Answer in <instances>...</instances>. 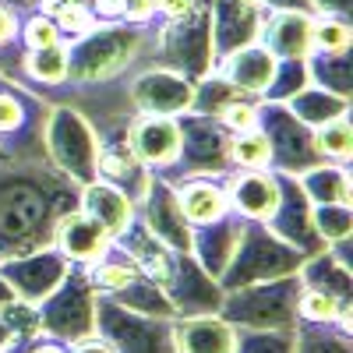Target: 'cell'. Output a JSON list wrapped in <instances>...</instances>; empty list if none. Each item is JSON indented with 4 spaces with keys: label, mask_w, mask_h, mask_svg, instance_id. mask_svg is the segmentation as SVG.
Masks as SVG:
<instances>
[{
    "label": "cell",
    "mask_w": 353,
    "mask_h": 353,
    "mask_svg": "<svg viewBox=\"0 0 353 353\" xmlns=\"http://www.w3.org/2000/svg\"><path fill=\"white\" fill-rule=\"evenodd\" d=\"M78 198L81 188L50 159H0V261L53 248V233Z\"/></svg>",
    "instance_id": "6da1fadb"
},
{
    "label": "cell",
    "mask_w": 353,
    "mask_h": 353,
    "mask_svg": "<svg viewBox=\"0 0 353 353\" xmlns=\"http://www.w3.org/2000/svg\"><path fill=\"white\" fill-rule=\"evenodd\" d=\"M152 36H156L152 25L99 21L88 36L68 43V81L64 85L131 78L149 61Z\"/></svg>",
    "instance_id": "7a4b0ae2"
},
{
    "label": "cell",
    "mask_w": 353,
    "mask_h": 353,
    "mask_svg": "<svg viewBox=\"0 0 353 353\" xmlns=\"http://www.w3.org/2000/svg\"><path fill=\"white\" fill-rule=\"evenodd\" d=\"M145 68H163L173 74H184L188 81H198L216 71L212 53V25H209V4H198L191 14L166 21L156 28L152 50Z\"/></svg>",
    "instance_id": "3957f363"
},
{
    "label": "cell",
    "mask_w": 353,
    "mask_h": 353,
    "mask_svg": "<svg viewBox=\"0 0 353 353\" xmlns=\"http://www.w3.org/2000/svg\"><path fill=\"white\" fill-rule=\"evenodd\" d=\"M301 279L283 276L269 283H254L223 293L219 318L233 329H297V304H301Z\"/></svg>",
    "instance_id": "277c9868"
},
{
    "label": "cell",
    "mask_w": 353,
    "mask_h": 353,
    "mask_svg": "<svg viewBox=\"0 0 353 353\" xmlns=\"http://www.w3.org/2000/svg\"><path fill=\"white\" fill-rule=\"evenodd\" d=\"M301 265H304V254L297 248L279 241L265 223H248L244 219L241 244H237V251H233L230 265L223 269L219 286H223V293H230V290H241V286L297 276Z\"/></svg>",
    "instance_id": "5b68a950"
},
{
    "label": "cell",
    "mask_w": 353,
    "mask_h": 353,
    "mask_svg": "<svg viewBox=\"0 0 353 353\" xmlns=\"http://www.w3.org/2000/svg\"><path fill=\"white\" fill-rule=\"evenodd\" d=\"M181 152L176 163L159 173L163 181H223L226 173H233L230 163V131L216 121V117H198V113H181Z\"/></svg>",
    "instance_id": "8992f818"
},
{
    "label": "cell",
    "mask_w": 353,
    "mask_h": 353,
    "mask_svg": "<svg viewBox=\"0 0 353 353\" xmlns=\"http://www.w3.org/2000/svg\"><path fill=\"white\" fill-rule=\"evenodd\" d=\"M43 145H46V159L78 188L99 181V138L92 124L71 106H50Z\"/></svg>",
    "instance_id": "52a82bcc"
},
{
    "label": "cell",
    "mask_w": 353,
    "mask_h": 353,
    "mask_svg": "<svg viewBox=\"0 0 353 353\" xmlns=\"http://www.w3.org/2000/svg\"><path fill=\"white\" fill-rule=\"evenodd\" d=\"M96 304H99V293H96L92 279H88V272L71 269L64 276V283L43 304H36L43 336L64 343V346L92 339L96 336Z\"/></svg>",
    "instance_id": "ba28073f"
},
{
    "label": "cell",
    "mask_w": 353,
    "mask_h": 353,
    "mask_svg": "<svg viewBox=\"0 0 353 353\" xmlns=\"http://www.w3.org/2000/svg\"><path fill=\"white\" fill-rule=\"evenodd\" d=\"M96 339H103L113 353H176L173 321L134 314L106 297L96 304Z\"/></svg>",
    "instance_id": "9c48e42d"
},
{
    "label": "cell",
    "mask_w": 353,
    "mask_h": 353,
    "mask_svg": "<svg viewBox=\"0 0 353 353\" xmlns=\"http://www.w3.org/2000/svg\"><path fill=\"white\" fill-rule=\"evenodd\" d=\"M258 131L269 138L272 149V173L301 176L311 166L325 163L314 149V131L301 124L283 103H265L258 99Z\"/></svg>",
    "instance_id": "30bf717a"
},
{
    "label": "cell",
    "mask_w": 353,
    "mask_h": 353,
    "mask_svg": "<svg viewBox=\"0 0 353 353\" xmlns=\"http://www.w3.org/2000/svg\"><path fill=\"white\" fill-rule=\"evenodd\" d=\"M134 216L141 219V226L152 233L159 244H166L173 254H191V223L181 212V201L170 181H163L159 173H152L149 188L138 198Z\"/></svg>",
    "instance_id": "8fae6325"
},
{
    "label": "cell",
    "mask_w": 353,
    "mask_h": 353,
    "mask_svg": "<svg viewBox=\"0 0 353 353\" xmlns=\"http://www.w3.org/2000/svg\"><path fill=\"white\" fill-rule=\"evenodd\" d=\"M74 269V265L57 251V248H43L21 258H4L0 261V279H4L14 297L25 304H43L50 293L64 283V276Z\"/></svg>",
    "instance_id": "7c38bea8"
},
{
    "label": "cell",
    "mask_w": 353,
    "mask_h": 353,
    "mask_svg": "<svg viewBox=\"0 0 353 353\" xmlns=\"http://www.w3.org/2000/svg\"><path fill=\"white\" fill-rule=\"evenodd\" d=\"M276 176H279V201H276L272 216L265 219V226H269L279 241H286L290 248H297L304 258L325 251V244L318 241L314 223H311V209H314V205L307 201L301 181H297V176H286V173H276Z\"/></svg>",
    "instance_id": "4fadbf2b"
},
{
    "label": "cell",
    "mask_w": 353,
    "mask_h": 353,
    "mask_svg": "<svg viewBox=\"0 0 353 353\" xmlns=\"http://www.w3.org/2000/svg\"><path fill=\"white\" fill-rule=\"evenodd\" d=\"M166 297L173 304L176 318H201V314H219L223 304V286L212 279L191 254L173 258V272L166 279Z\"/></svg>",
    "instance_id": "5bb4252c"
},
{
    "label": "cell",
    "mask_w": 353,
    "mask_h": 353,
    "mask_svg": "<svg viewBox=\"0 0 353 353\" xmlns=\"http://www.w3.org/2000/svg\"><path fill=\"white\" fill-rule=\"evenodd\" d=\"M191 92L194 81L184 74H173L163 68H141L128 78V96L138 113H152V117H181L191 110Z\"/></svg>",
    "instance_id": "9a60e30c"
},
{
    "label": "cell",
    "mask_w": 353,
    "mask_h": 353,
    "mask_svg": "<svg viewBox=\"0 0 353 353\" xmlns=\"http://www.w3.org/2000/svg\"><path fill=\"white\" fill-rule=\"evenodd\" d=\"M265 11L258 0H209V25H212V53L216 64L223 57L237 53L261 36Z\"/></svg>",
    "instance_id": "2e32d148"
},
{
    "label": "cell",
    "mask_w": 353,
    "mask_h": 353,
    "mask_svg": "<svg viewBox=\"0 0 353 353\" xmlns=\"http://www.w3.org/2000/svg\"><path fill=\"white\" fill-rule=\"evenodd\" d=\"M128 145L145 170L166 173L181 152V124H176V117L138 113L128 128Z\"/></svg>",
    "instance_id": "e0dca14e"
},
{
    "label": "cell",
    "mask_w": 353,
    "mask_h": 353,
    "mask_svg": "<svg viewBox=\"0 0 353 353\" xmlns=\"http://www.w3.org/2000/svg\"><path fill=\"white\" fill-rule=\"evenodd\" d=\"M230 212L248 223H265L279 201V176L272 170H233L223 176Z\"/></svg>",
    "instance_id": "ac0fdd59"
},
{
    "label": "cell",
    "mask_w": 353,
    "mask_h": 353,
    "mask_svg": "<svg viewBox=\"0 0 353 353\" xmlns=\"http://www.w3.org/2000/svg\"><path fill=\"white\" fill-rule=\"evenodd\" d=\"M53 248L61 251V254L74 265V269H88V265H96L99 258L110 254L113 241H110V233H106L92 216H88V212L74 209V212H68V216L61 219V226H57Z\"/></svg>",
    "instance_id": "d6986e66"
},
{
    "label": "cell",
    "mask_w": 353,
    "mask_h": 353,
    "mask_svg": "<svg viewBox=\"0 0 353 353\" xmlns=\"http://www.w3.org/2000/svg\"><path fill=\"white\" fill-rule=\"evenodd\" d=\"M99 181L121 188L134 205L152 181V170H145L128 145V131H113L99 138Z\"/></svg>",
    "instance_id": "ffe728a7"
},
{
    "label": "cell",
    "mask_w": 353,
    "mask_h": 353,
    "mask_svg": "<svg viewBox=\"0 0 353 353\" xmlns=\"http://www.w3.org/2000/svg\"><path fill=\"white\" fill-rule=\"evenodd\" d=\"M241 233H244V219L237 212H226L216 223H205V226H191V258L212 279H219L241 244Z\"/></svg>",
    "instance_id": "44dd1931"
},
{
    "label": "cell",
    "mask_w": 353,
    "mask_h": 353,
    "mask_svg": "<svg viewBox=\"0 0 353 353\" xmlns=\"http://www.w3.org/2000/svg\"><path fill=\"white\" fill-rule=\"evenodd\" d=\"M276 57L265 50L261 43H251V46H244V50H237V53H230V57H223V61L216 64V71L237 88L241 96H251V99H261L265 96V88L272 85V78H276Z\"/></svg>",
    "instance_id": "7402d4cb"
},
{
    "label": "cell",
    "mask_w": 353,
    "mask_h": 353,
    "mask_svg": "<svg viewBox=\"0 0 353 353\" xmlns=\"http://www.w3.org/2000/svg\"><path fill=\"white\" fill-rule=\"evenodd\" d=\"M311 18L304 11H272L261 21L258 43L269 50L276 61H304L311 53Z\"/></svg>",
    "instance_id": "603a6c76"
},
{
    "label": "cell",
    "mask_w": 353,
    "mask_h": 353,
    "mask_svg": "<svg viewBox=\"0 0 353 353\" xmlns=\"http://www.w3.org/2000/svg\"><path fill=\"white\" fill-rule=\"evenodd\" d=\"M113 248L117 251H124L128 258H131V265L145 276V279H152V283H159V286H166V279H170V272H173V251L166 248V244H159L149 230L141 226V219L134 216V223L121 233V237L113 241Z\"/></svg>",
    "instance_id": "cb8c5ba5"
},
{
    "label": "cell",
    "mask_w": 353,
    "mask_h": 353,
    "mask_svg": "<svg viewBox=\"0 0 353 353\" xmlns=\"http://www.w3.org/2000/svg\"><path fill=\"white\" fill-rule=\"evenodd\" d=\"M78 209L92 216L106 233H110V241H117L121 233L134 223V201L121 191V188H113L106 181H92V184H85L81 188V198H78Z\"/></svg>",
    "instance_id": "d4e9b609"
},
{
    "label": "cell",
    "mask_w": 353,
    "mask_h": 353,
    "mask_svg": "<svg viewBox=\"0 0 353 353\" xmlns=\"http://www.w3.org/2000/svg\"><path fill=\"white\" fill-rule=\"evenodd\" d=\"M297 279H301L304 290L329 293V297L339 301L343 307H353V265H346L343 258H336L329 248L311 254V258H304Z\"/></svg>",
    "instance_id": "484cf974"
},
{
    "label": "cell",
    "mask_w": 353,
    "mask_h": 353,
    "mask_svg": "<svg viewBox=\"0 0 353 353\" xmlns=\"http://www.w3.org/2000/svg\"><path fill=\"white\" fill-rule=\"evenodd\" d=\"M173 350L176 353H233V325L219 314L173 318Z\"/></svg>",
    "instance_id": "4316f807"
},
{
    "label": "cell",
    "mask_w": 353,
    "mask_h": 353,
    "mask_svg": "<svg viewBox=\"0 0 353 353\" xmlns=\"http://www.w3.org/2000/svg\"><path fill=\"white\" fill-rule=\"evenodd\" d=\"M176 201H181V212L191 226H205V223H216L219 216L230 212L226 205V191L223 181H176L173 184Z\"/></svg>",
    "instance_id": "83f0119b"
},
{
    "label": "cell",
    "mask_w": 353,
    "mask_h": 353,
    "mask_svg": "<svg viewBox=\"0 0 353 353\" xmlns=\"http://www.w3.org/2000/svg\"><path fill=\"white\" fill-rule=\"evenodd\" d=\"M311 205H350L353 198V181L343 163H318L307 173L297 176Z\"/></svg>",
    "instance_id": "f1b7e54d"
},
{
    "label": "cell",
    "mask_w": 353,
    "mask_h": 353,
    "mask_svg": "<svg viewBox=\"0 0 353 353\" xmlns=\"http://www.w3.org/2000/svg\"><path fill=\"white\" fill-rule=\"evenodd\" d=\"M283 106L297 117L301 124H307L311 131L321 128V124H329V121H336V117H350V99L332 96V92H325V88H314V85H304L301 92L290 96Z\"/></svg>",
    "instance_id": "f546056e"
},
{
    "label": "cell",
    "mask_w": 353,
    "mask_h": 353,
    "mask_svg": "<svg viewBox=\"0 0 353 353\" xmlns=\"http://www.w3.org/2000/svg\"><path fill=\"white\" fill-rule=\"evenodd\" d=\"M304 64H307V81L314 88H325V92L343 96V99L353 96V61H350V50L346 53H307Z\"/></svg>",
    "instance_id": "4dcf8cb0"
},
{
    "label": "cell",
    "mask_w": 353,
    "mask_h": 353,
    "mask_svg": "<svg viewBox=\"0 0 353 353\" xmlns=\"http://www.w3.org/2000/svg\"><path fill=\"white\" fill-rule=\"evenodd\" d=\"M106 301L121 304V307H128V311H134V314L166 318V321H173V318H176V314H173V304H170V297H166V290H163L159 283H152V279H145V276L131 279L124 290L110 293Z\"/></svg>",
    "instance_id": "1f68e13d"
},
{
    "label": "cell",
    "mask_w": 353,
    "mask_h": 353,
    "mask_svg": "<svg viewBox=\"0 0 353 353\" xmlns=\"http://www.w3.org/2000/svg\"><path fill=\"white\" fill-rule=\"evenodd\" d=\"M88 279H92V286H96V293L99 297H110V293H117V290H124L131 279H138L141 272L131 265V258L124 254V251H117V248H110V254L106 258H99L96 265H88Z\"/></svg>",
    "instance_id": "d6a6232c"
},
{
    "label": "cell",
    "mask_w": 353,
    "mask_h": 353,
    "mask_svg": "<svg viewBox=\"0 0 353 353\" xmlns=\"http://www.w3.org/2000/svg\"><path fill=\"white\" fill-rule=\"evenodd\" d=\"M233 99H241V92H237V88H233L219 71H212V74H205V78L194 81L191 110H188V113H198V117H219ZM248 99H251V96H248Z\"/></svg>",
    "instance_id": "836d02e7"
},
{
    "label": "cell",
    "mask_w": 353,
    "mask_h": 353,
    "mask_svg": "<svg viewBox=\"0 0 353 353\" xmlns=\"http://www.w3.org/2000/svg\"><path fill=\"white\" fill-rule=\"evenodd\" d=\"M230 163H233V170H272L269 138H265L258 128L230 134Z\"/></svg>",
    "instance_id": "e575fe53"
},
{
    "label": "cell",
    "mask_w": 353,
    "mask_h": 353,
    "mask_svg": "<svg viewBox=\"0 0 353 353\" xmlns=\"http://www.w3.org/2000/svg\"><path fill=\"white\" fill-rule=\"evenodd\" d=\"M293 353H353V339L339 325H304L301 321Z\"/></svg>",
    "instance_id": "d590c367"
},
{
    "label": "cell",
    "mask_w": 353,
    "mask_h": 353,
    "mask_svg": "<svg viewBox=\"0 0 353 353\" xmlns=\"http://www.w3.org/2000/svg\"><path fill=\"white\" fill-rule=\"evenodd\" d=\"M314 149L325 163H350L353 156V124L350 117H336V121L314 128Z\"/></svg>",
    "instance_id": "8d00e7d4"
},
{
    "label": "cell",
    "mask_w": 353,
    "mask_h": 353,
    "mask_svg": "<svg viewBox=\"0 0 353 353\" xmlns=\"http://www.w3.org/2000/svg\"><path fill=\"white\" fill-rule=\"evenodd\" d=\"M297 329H233V353H293Z\"/></svg>",
    "instance_id": "74e56055"
},
{
    "label": "cell",
    "mask_w": 353,
    "mask_h": 353,
    "mask_svg": "<svg viewBox=\"0 0 353 353\" xmlns=\"http://www.w3.org/2000/svg\"><path fill=\"white\" fill-rule=\"evenodd\" d=\"M311 223H314L318 241L325 248L343 244V241L353 237V209H350V205H314V209H311Z\"/></svg>",
    "instance_id": "f35d334b"
},
{
    "label": "cell",
    "mask_w": 353,
    "mask_h": 353,
    "mask_svg": "<svg viewBox=\"0 0 353 353\" xmlns=\"http://www.w3.org/2000/svg\"><path fill=\"white\" fill-rule=\"evenodd\" d=\"M353 46L350 18L314 14L311 18V53H346Z\"/></svg>",
    "instance_id": "ab89813d"
},
{
    "label": "cell",
    "mask_w": 353,
    "mask_h": 353,
    "mask_svg": "<svg viewBox=\"0 0 353 353\" xmlns=\"http://www.w3.org/2000/svg\"><path fill=\"white\" fill-rule=\"evenodd\" d=\"M304 85H311L304 61H279V64H276V78H272L269 88H265L261 99H265V103H286L290 96H297Z\"/></svg>",
    "instance_id": "60d3db41"
},
{
    "label": "cell",
    "mask_w": 353,
    "mask_h": 353,
    "mask_svg": "<svg viewBox=\"0 0 353 353\" xmlns=\"http://www.w3.org/2000/svg\"><path fill=\"white\" fill-rule=\"evenodd\" d=\"M0 318H4V325H8V329H11V336H14V350L43 336V325H39V307H36V304L14 301V304H11L4 314H0Z\"/></svg>",
    "instance_id": "b9f144b4"
},
{
    "label": "cell",
    "mask_w": 353,
    "mask_h": 353,
    "mask_svg": "<svg viewBox=\"0 0 353 353\" xmlns=\"http://www.w3.org/2000/svg\"><path fill=\"white\" fill-rule=\"evenodd\" d=\"M18 43H21V50H46V46H57L64 39H61V32H57L50 14L32 11L25 18V25H18Z\"/></svg>",
    "instance_id": "7bdbcfd3"
},
{
    "label": "cell",
    "mask_w": 353,
    "mask_h": 353,
    "mask_svg": "<svg viewBox=\"0 0 353 353\" xmlns=\"http://www.w3.org/2000/svg\"><path fill=\"white\" fill-rule=\"evenodd\" d=\"M216 121L230 131V134H241V131H251V128H258V99H248V96H241V99H233Z\"/></svg>",
    "instance_id": "ee69618b"
},
{
    "label": "cell",
    "mask_w": 353,
    "mask_h": 353,
    "mask_svg": "<svg viewBox=\"0 0 353 353\" xmlns=\"http://www.w3.org/2000/svg\"><path fill=\"white\" fill-rule=\"evenodd\" d=\"M156 0H121V21L124 25H152Z\"/></svg>",
    "instance_id": "f6af8a7d"
},
{
    "label": "cell",
    "mask_w": 353,
    "mask_h": 353,
    "mask_svg": "<svg viewBox=\"0 0 353 353\" xmlns=\"http://www.w3.org/2000/svg\"><path fill=\"white\" fill-rule=\"evenodd\" d=\"M18 11H11L8 4H0V46H8L18 39Z\"/></svg>",
    "instance_id": "bcb514c9"
},
{
    "label": "cell",
    "mask_w": 353,
    "mask_h": 353,
    "mask_svg": "<svg viewBox=\"0 0 353 353\" xmlns=\"http://www.w3.org/2000/svg\"><path fill=\"white\" fill-rule=\"evenodd\" d=\"M314 14H332V18H350L353 14V0H311Z\"/></svg>",
    "instance_id": "7dc6e473"
},
{
    "label": "cell",
    "mask_w": 353,
    "mask_h": 353,
    "mask_svg": "<svg viewBox=\"0 0 353 353\" xmlns=\"http://www.w3.org/2000/svg\"><path fill=\"white\" fill-rule=\"evenodd\" d=\"M265 11H304V14H314L311 11V0H258Z\"/></svg>",
    "instance_id": "c3c4849f"
},
{
    "label": "cell",
    "mask_w": 353,
    "mask_h": 353,
    "mask_svg": "<svg viewBox=\"0 0 353 353\" xmlns=\"http://www.w3.org/2000/svg\"><path fill=\"white\" fill-rule=\"evenodd\" d=\"M18 353H71L64 343H57V339H46V336H39V339H32V343H25V346H18Z\"/></svg>",
    "instance_id": "681fc988"
},
{
    "label": "cell",
    "mask_w": 353,
    "mask_h": 353,
    "mask_svg": "<svg viewBox=\"0 0 353 353\" xmlns=\"http://www.w3.org/2000/svg\"><path fill=\"white\" fill-rule=\"evenodd\" d=\"M68 350H71V353H113V350H110L103 339H96V336L85 339V343H74V346H68Z\"/></svg>",
    "instance_id": "f907efd6"
},
{
    "label": "cell",
    "mask_w": 353,
    "mask_h": 353,
    "mask_svg": "<svg viewBox=\"0 0 353 353\" xmlns=\"http://www.w3.org/2000/svg\"><path fill=\"white\" fill-rule=\"evenodd\" d=\"M14 301H18V297H14V290H11L4 279H0V314H4V311H8Z\"/></svg>",
    "instance_id": "816d5d0a"
},
{
    "label": "cell",
    "mask_w": 353,
    "mask_h": 353,
    "mask_svg": "<svg viewBox=\"0 0 353 353\" xmlns=\"http://www.w3.org/2000/svg\"><path fill=\"white\" fill-rule=\"evenodd\" d=\"M14 350V336H11V329L4 325V318H0V353H11Z\"/></svg>",
    "instance_id": "f5cc1de1"
},
{
    "label": "cell",
    "mask_w": 353,
    "mask_h": 353,
    "mask_svg": "<svg viewBox=\"0 0 353 353\" xmlns=\"http://www.w3.org/2000/svg\"><path fill=\"white\" fill-rule=\"evenodd\" d=\"M0 4H8L11 11H36V0H0Z\"/></svg>",
    "instance_id": "db71d44e"
}]
</instances>
